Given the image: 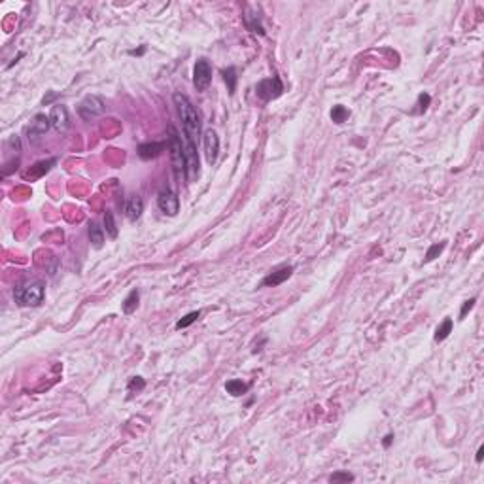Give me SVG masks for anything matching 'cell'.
Masks as SVG:
<instances>
[{"instance_id":"1","label":"cell","mask_w":484,"mask_h":484,"mask_svg":"<svg viewBox=\"0 0 484 484\" xmlns=\"http://www.w3.org/2000/svg\"><path fill=\"white\" fill-rule=\"evenodd\" d=\"M172 101H174V106H176L178 116L182 119L186 142L199 146V142H201V118H199V112L193 106V102L182 93H174Z\"/></svg>"},{"instance_id":"2","label":"cell","mask_w":484,"mask_h":484,"mask_svg":"<svg viewBox=\"0 0 484 484\" xmlns=\"http://www.w3.org/2000/svg\"><path fill=\"white\" fill-rule=\"evenodd\" d=\"M46 295V286L42 280H31L14 289V299L21 306H40Z\"/></svg>"},{"instance_id":"3","label":"cell","mask_w":484,"mask_h":484,"mask_svg":"<svg viewBox=\"0 0 484 484\" xmlns=\"http://www.w3.org/2000/svg\"><path fill=\"white\" fill-rule=\"evenodd\" d=\"M169 152L170 159H172V170L176 180L186 178V159H184V144H182V136L178 135V131L170 125L169 127Z\"/></svg>"},{"instance_id":"4","label":"cell","mask_w":484,"mask_h":484,"mask_svg":"<svg viewBox=\"0 0 484 484\" xmlns=\"http://www.w3.org/2000/svg\"><path fill=\"white\" fill-rule=\"evenodd\" d=\"M104 112H106V104L97 95H87L84 101L78 104V114L84 121H91V119L102 116Z\"/></svg>"},{"instance_id":"5","label":"cell","mask_w":484,"mask_h":484,"mask_svg":"<svg viewBox=\"0 0 484 484\" xmlns=\"http://www.w3.org/2000/svg\"><path fill=\"white\" fill-rule=\"evenodd\" d=\"M282 91H284V85H282L280 78L278 76L265 78V80H261L259 84L255 85V93H257V97L265 102L278 99V97L282 95Z\"/></svg>"},{"instance_id":"6","label":"cell","mask_w":484,"mask_h":484,"mask_svg":"<svg viewBox=\"0 0 484 484\" xmlns=\"http://www.w3.org/2000/svg\"><path fill=\"white\" fill-rule=\"evenodd\" d=\"M212 84V67L208 59H199L193 67V85L197 91H206Z\"/></svg>"},{"instance_id":"7","label":"cell","mask_w":484,"mask_h":484,"mask_svg":"<svg viewBox=\"0 0 484 484\" xmlns=\"http://www.w3.org/2000/svg\"><path fill=\"white\" fill-rule=\"evenodd\" d=\"M157 206L167 216H176L180 212V197L172 189H163L157 197Z\"/></svg>"},{"instance_id":"8","label":"cell","mask_w":484,"mask_h":484,"mask_svg":"<svg viewBox=\"0 0 484 484\" xmlns=\"http://www.w3.org/2000/svg\"><path fill=\"white\" fill-rule=\"evenodd\" d=\"M184 159H186V180L195 182L199 178V155H197V146L186 142L184 146Z\"/></svg>"},{"instance_id":"9","label":"cell","mask_w":484,"mask_h":484,"mask_svg":"<svg viewBox=\"0 0 484 484\" xmlns=\"http://www.w3.org/2000/svg\"><path fill=\"white\" fill-rule=\"evenodd\" d=\"M203 146H204V157H206L208 165H214V163L218 161V153H220V138H218V135L214 133L212 129L204 133Z\"/></svg>"},{"instance_id":"10","label":"cell","mask_w":484,"mask_h":484,"mask_svg":"<svg viewBox=\"0 0 484 484\" xmlns=\"http://www.w3.org/2000/svg\"><path fill=\"white\" fill-rule=\"evenodd\" d=\"M51 127V121H50V116H44V114H38L36 118L31 121V125L27 127V135H29V138H33V140H36V138H40V136H44L46 133H48V129Z\"/></svg>"},{"instance_id":"11","label":"cell","mask_w":484,"mask_h":484,"mask_svg":"<svg viewBox=\"0 0 484 484\" xmlns=\"http://www.w3.org/2000/svg\"><path fill=\"white\" fill-rule=\"evenodd\" d=\"M50 121H51V127L55 129V131H59V133H65L68 129V112L65 106H53L50 112Z\"/></svg>"},{"instance_id":"12","label":"cell","mask_w":484,"mask_h":484,"mask_svg":"<svg viewBox=\"0 0 484 484\" xmlns=\"http://www.w3.org/2000/svg\"><path fill=\"white\" fill-rule=\"evenodd\" d=\"M291 272H293V267H282L278 271L271 272L269 276H265L261 286L263 288H276V286H280L282 282L288 280L289 276H291Z\"/></svg>"},{"instance_id":"13","label":"cell","mask_w":484,"mask_h":484,"mask_svg":"<svg viewBox=\"0 0 484 484\" xmlns=\"http://www.w3.org/2000/svg\"><path fill=\"white\" fill-rule=\"evenodd\" d=\"M165 148H169V144L167 142H148V144H140L138 146V155L142 157V159H155V157H159L163 152H165Z\"/></svg>"},{"instance_id":"14","label":"cell","mask_w":484,"mask_h":484,"mask_svg":"<svg viewBox=\"0 0 484 484\" xmlns=\"http://www.w3.org/2000/svg\"><path fill=\"white\" fill-rule=\"evenodd\" d=\"M144 212V201L138 195H133L125 204V216L129 221H136Z\"/></svg>"},{"instance_id":"15","label":"cell","mask_w":484,"mask_h":484,"mask_svg":"<svg viewBox=\"0 0 484 484\" xmlns=\"http://www.w3.org/2000/svg\"><path fill=\"white\" fill-rule=\"evenodd\" d=\"M138 301H140V291H138L136 288L131 289V293L125 297L123 305H121L123 312H125V314H133V312L136 310V306H138Z\"/></svg>"},{"instance_id":"16","label":"cell","mask_w":484,"mask_h":484,"mask_svg":"<svg viewBox=\"0 0 484 484\" xmlns=\"http://www.w3.org/2000/svg\"><path fill=\"white\" fill-rule=\"evenodd\" d=\"M225 390H227V393H231V395L238 397V395H244V393L250 390V384L242 382V380H237V378H233V380H229V382L225 384Z\"/></svg>"},{"instance_id":"17","label":"cell","mask_w":484,"mask_h":484,"mask_svg":"<svg viewBox=\"0 0 484 484\" xmlns=\"http://www.w3.org/2000/svg\"><path fill=\"white\" fill-rule=\"evenodd\" d=\"M221 76H223V80H225V84H227V89H229L231 95H235V91H237V68L235 67H229V68H223L221 70Z\"/></svg>"},{"instance_id":"18","label":"cell","mask_w":484,"mask_h":484,"mask_svg":"<svg viewBox=\"0 0 484 484\" xmlns=\"http://www.w3.org/2000/svg\"><path fill=\"white\" fill-rule=\"evenodd\" d=\"M89 240L95 248H102V244H104V231L95 221H91V225H89Z\"/></svg>"},{"instance_id":"19","label":"cell","mask_w":484,"mask_h":484,"mask_svg":"<svg viewBox=\"0 0 484 484\" xmlns=\"http://www.w3.org/2000/svg\"><path fill=\"white\" fill-rule=\"evenodd\" d=\"M350 118V110L346 108V106H342V104H337V106H333L331 110V119L337 123V125H340V123H344L346 119Z\"/></svg>"},{"instance_id":"20","label":"cell","mask_w":484,"mask_h":484,"mask_svg":"<svg viewBox=\"0 0 484 484\" xmlns=\"http://www.w3.org/2000/svg\"><path fill=\"white\" fill-rule=\"evenodd\" d=\"M104 227H106V235L110 238L118 237V225H116V220H114V214L110 210H106L104 214Z\"/></svg>"},{"instance_id":"21","label":"cell","mask_w":484,"mask_h":484,"mask_svg":"<svg viewBox=\"0 0 484 484\" xmlns=\"http://www.w3.org/2000/svg\"><path fill=\"white\" fill-rule=\"evenodd\" d=\"M450 331H452V320L450 318H446V320L437 327V331H435V340H437V342L444 340L448 335H450Z\"/></svg>"},{"instance_id":"22","label":"cell","mask_w":484,"mask_h":484,"mask_svg":"<svg viewBox=\"0 0 484 484\" xmlns=\"http://www.w3.org/2000/svg\"><path fill=\"white\" fill-rule=\"evenodd\" d=\"M199 316H201V312H189V314H186L178 323H176V329H186V327H189L191 323L199 320Z\"/></svg>"},{"instance_id":"23","label":"cell","mask_w":484,"mask_h":484,"mask_svg":"<svg viewBox=\"0 0 484 484\" xmlns=\"http://www.w3.org/2000/svg\"><path fill=\"white\" fill-rule=\"evenodd\" d=\"M429 102H431V97L427 93H422L420 97H418V108L414 110V114H424L425 110H427V106H429Z\"/></svg>"},{"instance_id":"24","label":"cell","mask_w":484,"mask_h":484,"mask_svg":"<svg viewBox=\"0 0 484 484\" xmlns=\"http://www.w3.org/2000/svg\"><path fill=\"white\" fill-rule=\"evenodd\" d=\"M444 246H446V242H441V244H433V246L427 250V254H425V261H433L437 255L441 254L442 250H444Z\"/></svg>"},{"instance_id":"25","label":"cell","mask_w":484,"mask_h":484,"mask_svg":"<svg viewBox=\"0 0 484 484\" xmlns=\"http://www.w3.org/2000/svg\"><path fill=\"white\" fill-rule=\"evenodd\" d=\"M329 480L331 482H352L354 480V475H350V473H333L331 476H329Z\"/></svg>"},{"instance_id":"26","label":"cell","mask_w":484,"mask_h":484,"mask_svg":"<svg viewBox=\"0 0 484 484\" xmlns=\"http://www.w3.org/2000/svg\"><path fill=\"white\" fill-rule=\"evenodd\" d=\"M144 386H146V382L140 378V376H133V378H131V382H129V390H131V391H133V390L140 391Z\"/></svg>"},{"instance_id":"27","label":"cell","mask_w":484,"mask_h":484,"mask_svg":"<svg viewBox=\"0 0 484 484\" xmlns=\"http://www.w3.org/2000/svg\"><path fill=\"white\" fill-rule=\"evenodd\" d=\"M475 303H476V299H475V297H471V299H469V301H465V303H463V306H461V310H459V320H463V318H465V314H467L469 310H471V308L475 306Z\"/></svg>"},{"instance_id":"28","label":"cell","mask_w":484,"mask_h":484,"mask_svg":"<svg viewBox=\"0 0 484 484\" xmlns=\"http://www.w3.org/2000/svg\"><path fill=\"white\" fill-rule=\"evenodd\" d=\"M55 97H57V93H50L48 97H44V99H42V104H50V102L53 101Z\"/></svg>"},{"instance_id":"29","label":"cell","mask_w":484,"mask_h":484,"mask_svg":"<svg viewBox=\"0 0 484 484\" xmlns=\"http://www.w3.org/2000/svg\"><path fill=\"white\" fill-rule=\"evenodd\" d=\"M391 441H393V435H386V437H384V446H386V448H388V446H390V444H391Z\"/></svg>"},{"instance_id":"30","label":"cell","mask_w":484,"mask_h":484,"mask_svg":"<svg viewBox=\"0 0 484 484\" xmlns=\"http://www.w3.org/2000/svg\"><path fill=\"white\" fill-rule=\"evenodd\" d=\"M482 454H484V446H480L478 452H476V461H482Z\"/></svg>"},{"instance_id":"31","label":"cell","mask_w":484,"mask_h":484,"mask_svg":"<svg viewBox=\"0 0 484 484\" xmlns=\"http://www.w3.org/2000/svg\"><path fill=\"white\" fill-rule=\"evenodd\" d=\"M144 51H146V48H140V50H133V51H129V53H131V55H142Z\"/></svg>"}]
</instances>
